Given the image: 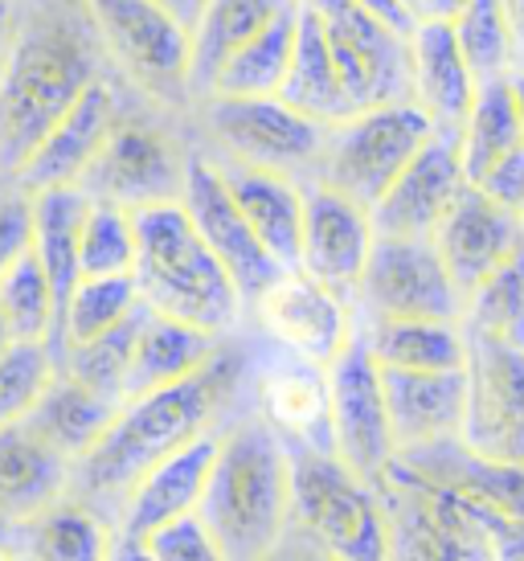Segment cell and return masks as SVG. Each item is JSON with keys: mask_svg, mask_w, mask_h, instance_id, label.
<instances>
[{"mask_svg": "<svg viewBox=\"0 0 524 561\" xmlns=\"http://www.w3.org/2000/svg\"><path fill=\"white\" fill-rule=\"evenodd\" d=\"M459 438L483 459L524 463V348L467 336V419Z\"/></svg>", "mask_w": 524, "mask_h": 561, "instance_id": "obj_13", "label": "cell"}, {"mask_svg": "<svg viewBox=\"0 0 524 561\" xmlns=\"http://www.w3.org/2000/svg\"><path fill=\"white\" fill-rule=\"evenodd\" d=\"M324 21L340 82L356 111L410 99V46L356 0H304Z\"/></svg>", "mask_w": 524, "mask_h": 561, "instance_id": "obj_11", "label": "cell"}, {"mask_svg": "<svg viewBox=\"0 0 524 561\" xmlns=\"http://www.w3.org/2000/svg\"><path fill=\"white\" fill-rule=\"evenodd\" d=\"M356 336L381 369L438 374L467 365V336L459 320H356Z\"/></svg>", "mask_w": 524, "mask_h": 561, "instance_id": "obj_29", "label": "cell"}, {"mask_svg": "<svg viewBox=\"0 0 524 561\" xmlns=\"http://www.w3.org/2000/svg\"><path fill=\"white\" fill-rule=\"evenodd\" d=\"M115 410H119L115 402L99 398L87 386H78L75 377H66L62 369H54L46 393L37 398V405L30 410L25 422L46 438L54 451H62L70 463H78L103 438Z\"/></svg>", "mask_w": 524, "mask_h": 561, "instance_id": "obj_31", "label": "cell"}, {"mask_svg": "<svg viewBox=\"0 0 524 561\" xmlns=\"http://www.w3.org/2000/svg\"><path fill=\"white\" fill-rule=\"evenodd\" d=\"M476 188L488 193L495 205L524 214V144H516L512 152H504V157L495 160L492 169L476 181Z\"/></svg>", "mask_w": 524, "mask_h": 561, "instance_id": "obj_45", "label": "cell"}, {"mask_svg": "<svg viewBox=\"0 0 524 561\" xmlns=\"http://www.w3.org/2000/svg\"><path fill=\"white\" fill-rule=\"evenodd\" d=\"M13 553H16V549H9V546H0V561H13Z\"/></svg>", "mask_w": 524, "mask_h": 561, "instance_id": "obj_56", "label": "cell"}, {"mask_svg": "<svg viewBox=\"0 0 524 561\" xmlns=\"http://www.w3.org/2000/svg\"><path fill=\"white\" fill-rule=\"evenodd\" d=\"M242 381H247V353L238 344L221 341L214 357L193 377L172 381L164 390L127 398L115 410L103 438L78 463H70L66 496L115 525L127 488L176 447L193 443L205 431H217V422Z\"/></svg>", "mask_w": 524, "mask_h": 561, "instance_id": "obj_1", "label": "cell"}, {"mask_svg": "<svg viewBox=\"0 0 524 561\" xmlns=\"http://www.w3.org/2000/svg\"><path fill=\"white\" fill-rule=\"evenodd\" d=\"M250 312H254L259 328L283 348V353L316 360V365H324V369L356 336L353 299L324 287V283L304 275V271H283V275L250 304Z\"/></svg>", "mask_w": 524, "mask_h": 561, "instance_id": "obj_15", "label": "cell"}, {"mask_svg": "<svg viewBox=\"0 0 524 561\" xmlns=\"http://www.w3.org/2000/svg\"><path fill=\"white\" fill-rule=\"evenodd\" d=\"M205 127L214 144L238 164L275 169L308 181L320 152H324L328 127L299 115L283 99H209Z\"/></svg>", "mask_w": 524, "mask_h": 561, "instance_id": "obj_10", "label": "cell"}, {"mask_svg": "<svg viewBox=\"0 0 524 561\" xmlns=\"http://www.w3.org/2000/svg\"><path fill=\"white\" fill-rule=\"evenodd\" d=\"M295 16H299V0H292L266 30L250 37L247 46L233 49L214 75L205 99H278L283 79L292 70Z\"/></svg>", "mask_w": 524, "mask_h": 561, "instance_id": "obj_30", "label": "cell"}, {"mask_svg": "<svg viewBox=\"0 0 524 561\" xmlns=\"http://www.w3.org/2000/svg\"><path fill=\"white\" fill-rule=\"evenodd\" d=\"M70 492V459L54 451L30 422L0 426V516L25 529L33 516Z\"/></svg>", "mask_w": 524, "mask_h": 561, "instance_id": "obj_25", "label": "cell"}, {"mask_svg": "<svg viewBox=\"0 0 524 561\" xmlns=\"http://www.w3.org/2000/svg\"><path fill=\"white\" fill-rule=\"evenodd\" d=\"M353 308L361 320H459L463 296L431 238H373Z\"/></svg>", "mask_w": 524, "mask_h": 561, "instance_id": "obj_9", "label": "cell"}, {"mask_svg": "<svg viewBox=\"0 0 524 561\" xmlns=\"http://www.w3.org/2000/svg\"><path fill=\"white\" fill-rule=\"evenodd\" d=\"M431 136L434 124L410 99L365 107L328 127L320 164L308 181H324L344 197L373 209V202L394 185V176L414 160V152Z\"/></svg>", "mask_w": 524, "mask_h": 561, "instance_id": "obj_7", "label": "cell"}, {"mask_svg": "<svg viewBox=\"0 0 524 561\" xmlns=\"http://www.w3.org/2000/svg\"><path fill=\"white\" fill-rule=\"evenodd\" d=\"M292 451V529L332 561H386L389 520L381 496L324 447L287 443Z\"/></svg>", "mask_w": 524, "mask_h": 561, "instance_id": "obj_5", "label": "cell"}, {"mask_svg": "<svg viewBox=\"0 0 524 561\" xmlns=\"http://www.w3.org/2000/svg\"><path fill=\"white\" fill-rule=\"evenodd\" d=\"M406 46H410V103L426 111L434 127L459 131L479 82L455 42V30L438 21H414Z\"/></svg>", "mask_w": 524, "mask_h": 561, "instance_id": "obj_24", "label": "cell"}, {"mask_svg": "<svg viewBox=\"0 0 524 561\" xmlns=\"http://www.w3.org/2000/svg\"><path fill=\"white\" fill-rule=\"evenodd\" d=\"M226 176L233 205L242 209L250 230L271 250L283 271H299V238H304V181L275 169H254L238 160L217 164Z\"/></svg>", "mask_w": 524, "mask_h": 561, "instance_id": "obj_23", "label": "cell"}, {"mask_svg": "<svg viewBox=\"0 0 524 561\" xmlns=\"http://www.w3.org/2000/svg\"><path fill=\"white\" fill-rule=\"evenodd\" d=\"M139 308V291L132 275H99V279H78L62 316H58V336H54V357L66 344H82L124 324Z\"/></svg>", "mask_w": 524, "mask_h": 561, "instance_id": "obj_37", "label": "cell"}, {"mask_svg": "<svg viewBox=\"0 0 524 561\" xmlns=\"http://www.w3.org/2000/svg\"><path fill=\"white\" fill-rule=\"evenodd\" d=\"M13 344V336H9V328H4V316H0V353Z\"/></svg>", "mask_w": 524, "mask_h": 561, "instance_id": "obj_55", "label": "cell"}, {"mask_svg": "<svg viewBox=\"0 0 524 561\" xmlns=\"http://www.w3.org/2000/svg\"><path fill=\"white\" fill-rule=\"evenodd\" d=\"M451 30H455V42H459L476 82L512 75V37L500 0H471Z\"/></svg>", "mask_w": 524, "mask_h": 561, "instance_id": "obj_41", "label": "cell"}, {"mask_svg": "<svg viewBox=\"0 0 524 561\" xmlns=\"http://www.w3.org/2000/svg\"><path fill=\"white\" fill-rule=\"evenodd\" d=\"M13 4L9 0H0V62H4V54H9V42H13Z\"/></svg>", "mask_w": 524, "mask_h": 561, "instance_id": "obj_52", "label": "cell"}, {"mask_svg": "<svg viewBox=\"0 0 524 561\" xmlns=\"http://www.w3.org/2000/svg\"><path fill=\"white\" fill-rule=\"evenodd\" d=\"M259 561H332V558H328L324 549L311 546L308 537H299L295 529H287V537H283V541H278V546Z\"/></svg>", "mask_w": 524, "mask_h": 561, "instance_id": "obj_46", "label": "cell"}, {"mask_svg": "<svg viewBox=\"0 0 524 561\" xmlns=\"http://www.w3.org/2000/svg\"><path fill=\"white\" fill-rule=\"evenodd\" d=\"M521 140V119H516V99H512V82L488 79L476 87L471 111L459 124V164L467 185H476L483 172L492 169L495 160L512 152Z\"/></svg>", "mask_w": 524, "mask_h": 561, "instance_id": "obj_34", "label": "cell"}, {"mask_svg": "<svg viewBox=\"0 0 524 561\" xmlns=\"http://www.w3.org/2000/svg\"><path fill=\"white\" fill-rule=\"evenodd\" d=\"M119 119L115 111V91L111 82L99 75V79L78 94L70 111H66L58 124L49 127L42 144L30 152V160L16 169V185L25 193H42V188H62V185H78L87 169L94 164L99 148L107 144L111 127Z\"/></svg>", "mask_w": 524, "mask_h": 561, "instance_id": "obj_20", "label": "cell"}, {"mask_svg": "<svg viewBox=\"0 0 524 561\" xmlns=\"http://www.w3.org/2000/svg\"><path fill=\"white\" fill-rule=\"evenodd\" d=\"M217 447H221V426L205 431L193 443L164 455L160 463H152V468L127 488L119 516H115V529L132 533V537H148L152 529L169 525L176 516L197 513L205 480L214 471Z\"/></svg>", "mask_w": 524, "mask_h": 561, "instance_id": "obj_22", "label": "cell"}, {"mask_svg": "<svg viewBox=\"0 0 524 561\" xmlns=\"http://www.w3.org/2000/svg\"><path fill=\"white\" fill-rule=\"evenodd\" d=\"M99 79V37L87 13H42L13 30L0 62V176H16L49 127Z\"/></svg>", "mask_w": 524, "mask_h": 561, "instance_id": "obj_2", "label": "cell"}, {"mask_svg": "<svg viewBox=\"0 0 524 561\" xmlns=\"http://www.w3.org/2000/svg\"><path fill=\"white\" fill-rule=\"evenodd\" d=\"M217 344H221V336L205 332V328L144 308L136 324V341H132V360H127L124 402L193 377L217 353Z\"/></svg>", "mask_w": 524, "mask_h": 561, "instance_id": "obj_26", "label": "cell"}, {"mask_svg": "<svg viewBox=\"0 0 524 561\" xmlns=\"http://www.w3.org/2000/svg\"><path fill=\"white\" fill-rule=\"evenodd\" d=\"M99 49L160 103L193 91V30L160 0H82Z\"/></svg>", "mask_w": 524, "mask_h": 561, "instance_id": "obj_8", "label": "cell"}, {"mask_svg": "<svg viewBox=\"0 0 524 561\" xmlns=\"http://www.w3.org/2000/svg\"><path fill=\"white\" fill-rule=\"evenodd\" d=\"M111 529L115 525L107 516H99L87 504L62 496L58 504H49L46 513L33 516L25 525L21 549L33 561H107Z\"/></svg>", "mask_w": 524, "mask_h": 561, "instance_id": "obj_35", "label": "cell"}, {"mask_svg": "<svg viewBox=\"0 0 524 561\" xmlns=\"http://www.w3.org/2000/svg\"><path fill=\"white\" fill-rule=\"evenodd\" d=\"M512 99H516V119H521V140H524V70H512Z\"/></svg>", "mask_w": 524, "mask_h": 561, "instance_id": "obj_53", "label": "cell"}, {"mask_svg": "<svg viewBox=\"0 0 524 561\" xmlns=\"http://www.w3.org/2000/svg\"><path fill=\"white\" fill-rule=\"evenodd\" d=\"M132 266H136L132 209L91 197L87 214H82V230H78V275L82 279L132 275Z\"/></svg>", "mask_w": 524, "mask_h": 561, "instance_id": "obj_40", "label": "cell"}, {"mask_svg": "<svg viewBox=\"0 0 524 561\" xmlns=\"http://www.w3.org/2000/svg\"><path fill=\"white\" fill-rule=\"evenodd\" d=\"M431 242L447 266L451 283L467 299L524 242V214L495 205L476 185H463Z\"/></svg>", "mask_w": 524, "mask_h": 561, "instance_id": "obj_19", "label": "cell"}, {"mask_svg": "<svg viewBox=\"0 0 524 561\" xmlns=\"http://www.w3.org/2000/svg\"><path fill=\"white\" fill-rule=\"evenodd\" d=\"M144 541L152 549V561H230L197 513L176 516V520L148 533Z\"/></svg>", "mask_w": 524, "mask_h": 561, "instance_id": "obj_43", "label": "cell"}, {"mask_svg": "<svg viewBox=\"0 0 524 561\" xmlns=\"http://www.w3.org/2000/svg\"><path fill=\"white\" fill-rule=\"evenodd\" d=\"M197 516L230 561H259L287 537L292 451L262 414L221 426V447L201 492Z\"/></svg>", "mask_w": 524, "mask_h": 561, "instance_id": "obj_3", "label": "cell"}, {"mask_svg": "<svg viewBox=\"0 0 524 561\" xmlns=\"http://www.w3.org/2000/svg\"><path fill=\"white\" fill-rule=\"evenodd\" d=\"M107 561H152V549H148L144 537H132V533H124V529H111Z\"/></svg>", "mask_w": 524, "mask_h": 561, "instance_id": "obj_49", "label": "cell"}, {"mask_svg": "<svg viewBox=\"0 0 524 561\" xmlns=\"http://www.w3.org/2000/svg\"><path fill=\"white\" fill-rule=\"evenodd\" d=\"M467 185L459 164V131L434 127V136L414 152V160L394 176V185L373 202L377 238H431L443 214Z\"/></svg>", "mask_w": 524, "mask_h": 561, "instance_id": "obj_17", "label": "cell"}, {"mask_svg": "<svg viewBox=\"0 0 524 561\" xmlns=\"http://www.w3.org/2000/svg\"><path fill=\"white\" fill-rule=\"evenodd\" d=\"M356 4L369 9L377 21H386L389 30H398L401 37H410V30H414V16H410V9L401 0H356Z\"/></svg>", "mask_w": 524, "mask_h": 561, "instance_id": "obj_47", "label": "cell"}, {"mask_svg": "<svg viewBox=\"0 0 524 561\" xmlns=\"http://www.w3.org/2000/svg\"><path fill=\"white\" fill-rule=\"evenodd\" d=\"M278 99L295 107L299 115H308L316 124H340L356 115L353 99L340 82V70L332 62V49H328L324 37V21L316 16V9H308L299 0V16H295V54H292V70L283 79V91Z\"/></svg>", "mask_w": 524, "mask_h": 561, "instance_id": "obj_28", "label": "cell"}, {"mask_svg": "<svg viewBox=\"0 0 524 561\" xmlns=\"http://www.w3.org/2000/svg\"><path fill=\"white\" fill-rule=\"evenodd\" d=\"M287 4L292 0H209L193 25V91H209L221 62L266 30Z\"/></svg>", "mask_w": 524, "mask_h": 561, "instance_id": "obj_33", "label": "cell"}, {"mask_svg": "<svg viewBox=\"0 0 524 561\" xmlns=\"http://www.w3.org/2000/svg\"><path fill=\"white\" fill-rule=\"evenodd\" d=\"M132 230H136L132 279H136L139 304L148 312L226 336L242 316V296L233 287L230 271L217 263V254L189 221L185 205L156 202L132 209Z\"/></svg>", "mask_w": 524, "mask_h": 561, "instance_id": "obj_4", "label": "cell"}, {"mask_svg": "<svg viewBox=\"0 0 524 561\" xmlns=\"http://www.w3.org/2000/svg\"><path fill=\"white\" fill-rule=\"evenodd\" d=\"M369 209L324 181H304V238H299V271L324 287L353 299L361 271L373 250Z\"/></svg>", "mask_w": 524, "mask_h": 561, "instance_id": "obj_18", "label": "cell"}, {"mask_svg": "<svg viewBox=\"0 0 524 561\" xmlns=\"http://www.w3.org/2000/svg\"><path fill=\"white\" fill-rule=\"evenodd\" d=\"M512 37V70H524V0H500Z\"/></svg>", "mask_w": 524, "mask_h": 561, "instance_id": "obj_50", "label": "cell"}, {"mask_svg": "<svg viewBox=\"0 0 524 561\" xmlns=\"http://www.w3.org/2000/svg\"><path fill=\"white\" fill-rule=\"evenodd\" d=\"M0 271L9 263H16L25 250L33 247V193L0 176Z\"/></svg>", "mask_w": 524, "mask_h": 561, "instance_id": "obj_44", "label": "cell"}, {"mask_svg": "<svg viewBox=\"0 0 524 561\" xmlns=\"http://www.w3.org/2000/svg\"><path fill=\"white\" fill-rule=\"evenodd\" d=\"M0 316L13 341H42L54 348L58 332V299L46 279V266L37 263L33 247L0 271Z\"/></svg>", "mask_w": 524, "mask_h": 561, "instance_id": "obj_38", "label": "cell"}, {"mask_svg": "<svg viewBox=\"0 0 524 561\" xmlns=\"http://www.w3.org/2000/svg\"><path fill=\"white\" fill-rule=\"evenodd\" d=\"M160 4H164V9H172V13L181 16L189 30H193V25H197V16H201V9H205L209 0H160Z\"/></svg>", "mask_w": 524, "mask_h": 561, "instance_id": "obj_51", "label": "cell"}, {"mask_svg": "<svg viewBox=\"0 0 524 561\" xmlns=\"http://www.w3.org/2000/svg\"><path fill=\"white\" fill-rule=\"evenodd\" d=\"M13 561H33V558H30V553H25V549H16V553H13Z\"/></svg>", "mask_w": 524, "mask_h": 561, "instance_id": "obj_57", "label": "cell"}, {"mask_svg": "<svg viewBox=\"0 0 524 561\" xmlns=\"http://www.w3.org/2000/svg\"><path fill=\"white\" fill-rule=\"evenodd\" d=\"M459 324L467 336L524 348V242L463 299Z\"/></svg>", "mask_w": 524, "mask_h": 561, "instance_id": "obj_36", "label": "cell"}, {"mask_svg": "<svg viewBox=\"0 0 524 561\" xmlns=\"http://www.w3.org/2000/svg\"><path fill=\"white\" fill-rule=\"evenodd\" d=\"M21 541H25V529H16L13 520H4V516H0V546L21 549Z\"/></svg>", "mask_w": 524, "mask_h": 561, "instance_id": "obj_54", "label": "cell"}, {"mask_svg": "<svg viewBox=\"0 0 524 561\" xmlns=\"http://www.w3.org/2000/svg\"><path fill=\"white\" fill-rule=\"evenodd\" d=\"M471 0H414V21H438V25H455L459 13Z\"/></svg>", "mask_w": 524, "mask_h": 561, "instance_id": "obj_48", "label": "cell"}, {"mask_svg": "<svg viewBox=\"0 0 524 561\" xmlns=\"http://www.w3.org/2000/svg\"><path fill=\"white\" fill-rule=\"evenodd\" d=\"M189 157L172 144L169 131L144 119H115L107 144L78 188L94 202L144 209L156 202H181Z\"/></svg>", "mask_w": 524, "mask_h": 561, "instance_id": "obj_12", "label": "cell"}, {"mask_svg": "<svg viewBox=\"0 0 524 561\" xmlns=\"http://www.w3.org/2000/svg\"><path fill=\"white\" fill-rule=\"evenodd\" d=\"M328 431L332 455L344 459L361 480L373 483L394 459L381 369L361 336H353V344L328 365Z\"/></svg>", "mask_w": 524, "mask_h": 561, "instance_id": "obj_14", "label": "cell"}, {"mask_svg": "<svg viewBox=\"0 0 524 561\" xmlns=\"http://www.w3.org/2000/svg\"><path fill=\"white\" fill-rule=\"evenodd\" d=\"M259 405H262V419L271 422L287 443L332 451L324 365L287 353V360H278V365L259 374Z\"/></svg>", "mask_w": 524, "mask_h": 561, "instance_id": "obj_27", "label": "cell"}, {"mask_svg": "<svg viewBox=\"0 0 524 561\" xmlns=\"http://www.w3.org/2000/svg\"><path fill=\"white\" fill-rule=\"evenodd\" d=\"M381 390H386L389 431H394V455L418 451V447L447 443V438L463 435L467 365L463 369H438V374L381 369Z\"/></svg>", "mask_w": 524, "mask_h": 561, "instance_id": "obj_21", "label": "cell"}, {"mask_svg": "<svg viewBox=\"0 0 524 561\" xmlns=\"http://www.w3.org/2000/svg\"><path fill=\"white\" fill-rule=\"evenodd\" d=\"M373 488L389 520L386 561H495L476 508L455 488L414 471L398 455Z\"/></svg>", "mask_w": 524, "mask_h": 561, "instance_id": "obj_6", "label": "cell"}, {"mask_svg": "<svg viewBox=\"0 0 524 561\" xmlns=\"http://www.w3.org/2000/svg\"><path fill=\"white\" fill-rule=\"evenodd\" d=\"M58 360L42 341H13L0 353V426L25 422L37 398L46 393Z\"/></svg>", "mask_w": 524, "mask_h": 561, "instance_id": "obj_42", "label": "cell"}, {"mask_svg": "<svg viewBox=\"0 0 524 561\" xmlns=\"http://www.w3.org/2000/svg\"><path fill=\"white\" fill-rule=\"evenodd\" d=\"M139 312H144V304L127 316L124 324H115L111 332H103V336L82 341V344H66L62 353L54 357L58 369H62L66 377H75L78 386L94 390L99 398L124 405V377H127V360H132V341H136Z\"/></svg>", "mask_w": 524, "mask_h": 561, "instance_id": "obj_39", "label": "cell"}, {"mask_svg": "<svg viewBox=\"0 0 524 561\" xmlns=\"http://www.w3.org/2000/svg\"><path fill=\"white\" fill-rule=\"evenodd\" d=\"M181 205H185L189 221L197 226V234L205 238V247L217 254V263L230 271L233 287H238V296H242V308H250V304L283 275V266L271 259V250L254 238L250 221L242 218V209L233 205L217 160L189 157L185 185H181Z\"/></svg>", "mask_w": 524, "mask_h": 561, "instance_id": "obj_16", "label": "cell"}, {"mask_svg": "<svg viewBox=\"0 0 524 561\" xmlns=\"http://www.w3.org/2000/svg\"><path fill=\"white\" fill-rule=\"evenodd\" d=\"M401 4H406V9H414V0H401ZM410 16H414V13H410Z\"/></svg>", "mask_w": 524, "mask_h": 561, "instance_id": "obj_58", "label": "cell"}, {"mask_svg": "<svg viewBox=\"0 0 524 561\" xmlns=\"http://www.w3.org/2000/svg\"><path fill=\"white\" fill-rule=\"evenodd\" d=\"M87 205H91V197L78 185L33 193V254L46 266V279L54 287V299H58V316H62L75 283L82 279L78 275V230H82Z\"/></svg>", "mask_w": 524, "mask_h": 561, "instance_id": "obj_32", "label": "cell"}]
</instances>
